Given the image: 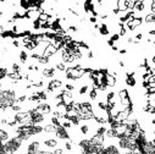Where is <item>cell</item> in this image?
<instances>
[{
	"label": "cell",
	"mask_w": 155,
	"mask_h": 154,
	"mask_svg": "<svg viewBox=\"0 0 155 154\" xmlns=\"http://www.w3.org/2000/svg\"><path fill=\"white\" fill-rule=\"evenodd\" d=\"M5 147H6V150H8V154H16L18 152H21L22 147H23V141L17 137V136H14L11 137L8 142L4 143Z\"/></svg>",
	"instance_id": "obj_1"
},
{
	"label": "cell",
	"mask_w": 155,
	"mask_h": 154,
	"mask_svg": "<svg viewBox=\"0 0 155 154\" xmlns=\"http://www.w3.org/2000/svg\"><path fill=\"white\" fill-rule=\"evenodd\" d=\"M89 20H91V22H92V23H97V21H98V20H97V17H95V16H92V17H91V18H89Z\"/></svg>",
	"instance_id": "obj_20"
},
{
	"label": "cell",
	"mask_w": 155,
	"mask_h": 154,
	"mask_svg": "<svg viewBox=\"0 0 155 154\" xmlns=\"http://www.w3.org/2000/svg\"><path fill=\"white\" fill-rule=\"evenodd\" d=\"M16 154H26V153H22V152H18V153H16Z\"/></svg>",
	"instance_id": "obj_28"
},
{
	"label": "cell",
	"mask_w": 155,
	"mask_h": 154,
	"mask_svg": "<svg viewBox=\"0 0 155 154\" xmlns=\"http://www.w3.org/2000/svg\"><path fill=\"white\" fill-rule=\"evenodd\" d=\"M117 9H119V11H122V12L127 11L128 10V8H127V0H119V2H117Z\"/></svg>",
	"instance_id": "obj_13"
},
{
	"label": "cell",
	"mask_w": 155,
	"mask_h": 154,
	"mask_svg": "<svg viewBox=\"0 0 155 154\" xmlns=\"http://www.w3.org/2000/svg\"><path fill=\"white\" fill-rule=\"evenodd\" d=\"M56 70H58V71H60V72H66L67 66H66V64H65L64 61H60V62H58V64H56Z\"/></svg>",
	"instance_id": "obj_17"
},
{
	"label": "cell",
	"mask_w": 155,
	"mask_h": 154,
	"mask_svg": "<svg viewBox=\"0 0 155 154\" xmlns=\"http://www.w3.org/2000/svg\"><path fill=\"white\" fill-rule=\"evenodd\" d=\"M137 83L136 79H134V76H127V79H126V85L130 86V87H134Z\"/></svg>",
	"instance_id": "obj_15"
},
{
	"label": "cell",
	"mask_w": 155,
	"mask_h": 154,
	"mask_svg": "<svg viewBox=\"0 0 155 154\" xmlns=\"http://www.w3.org/2000/svg\"><path fill=\"white\" fill-rule=\"evenodd\" d=\"M56 129H58V126H55V125H53V124L49 122V124H47L44 126V132L45 133H53V135H55Z\"/></svg>",
	"instance_id": "obj_12"
},
{
	"label": "cell",
	"mask_w": 155,
	"mask_h": 154,
	"mask_svg": "<svg viewBox=\"0 0 155 154\" xmlns=\"http://www.w3.org/2000/svg\"><path fill=\"white\" fill-rule=\"evenodd\" d=\"M35 154H43V152L41 150V152H38V153H35Z\"/></svg>",
	"instance_id": "obj_27"
},
{
	"label": "cell",
	"mask_w": 155,
	"mask_h": 154,
	"mask_svg": "<svg viewBox=\"0 0 155 154\" xmlns=\"http://www.w3.org/2000/svg\"><path fill=\"white\" fill-rule=\"evenodd\" d=\"M62 99H64V104L67 106V105H71V104H73V94H72V92H68V91H66V89H64L62 91Z\"/></svg>",
	"instance_id": "obj_6"
},
{
	"label": "cell",
	"mask_w": 155,
	"mask_h": 154,
	"mask_svg": "<svg viewBox=\"0 0 155 154\" xmlns=\"http://www.w3.org/2000/svg\"><path fill=\"white\" fill-rule=\"evenodd\" d=\"M37 110H39L41 112H43L44 115H49V114H51V106H50V104H48L47 102H41L39 104H38V106H37Z\"/></svg>",
	"instance_id": "obj_5"
},
{
	"label": "cell",
	"mask_w": 155,
	"mask_h": 154,
	"mask_svg": "<svg viewBox=\"0 0 155 154\" xmlns=\"http://www.w3.org/2000/svg\"><path fill=\"white\" fill-rule=\"evenodd\" d=\"M18 59H20V62L21 64H26L28 61V59H29V55H28L27 50H21L18 53Z\"/></svg>",
	"instance_id": "obj_11"
},
{
	"label": "cell",
	"mask_w": 155,
	"mask_h": 154,
	"mask_svg": "<svg viewBox=\"0 0 155 154\" xmlns=\"http://www.w3.org/2000/svg\"><path fill=\"white\" fill-rule=\"evenodd\" d=\"M122 154H132V152H122Z\"/></svg>",
	"instance_id": "obj_26"
},
{
	"label": "cell",
	"mask_w": 155,
	"mask_h": 154,
	"mask_svg": "<svg viewBox=\"0 0 155 154\" xmlns=\"http://www.w3.org/2000/svg\"><path fill=\"white\" fill-rule=\"evenodd\" d=\"M29 116H31V119H32L34 125H42L47 119L45 118L47 115H44L43 112H41L39 110H37V109H33V110L29 111Z\"/></svg>",
	"instance_id": "obj_3"
},
{
	"label": "cell",
	"mask_w": 155,
	"mask_h": 154,
	"mask_svg": "<svg viewBox=\"0 0 155 154\" xmlns=\"http://www.w3.org/2000/svg\"><path fill=\"white\" fill-rule=\"evenodd\" d=\"M149 34H150V35H155V29H151V31H149Z\"/></svg>",
	"instance_id": "obj_22"
},
{
	"label": "cell",
	"mask_w": 155,
	"mask_h": 154,
	"mask_svg": "<svg viewBox=\"0 0 155 154\" xmlns=\"http://www.w3.org/2000/svg\"><path fill=\"white\" fill-rule=\"evenodd\" d=\"M119 65H120L121 67H124V66H125V62H124V61H120V62H119Z\"/></svg>",
	"instance_id": "obj_24"
},
{
	"label": "cell",
	"mask_w": 155,
	"mask_h": 154,
	"mask_svg": "<svg viewBox=\"0 0 155 154\" xmlns=\"http://www.w3.org/2000/svg\"><path fill=\"white\" fill-rule=\"evenodd\" d=\"M149 114L155 115V105H153V108H151V110H150V112H149Z\"/></svg>",
	"instance_id": "obj_21"
},
{
	"label": "cell",
	"mask_w": 155,
	"mask_h": 154,
	"mask_svg": "<svg viewBox=\"0 0 155 154\" xmlns=\"http://www.w3.org/2000/svg\"><path fill=\"white\" fill-rule=\"evenodd\" d=\"M41 150H42V141H38V139L29 141L21 149V152L22 153H26V154H35V153L41 152Z\"/></svg>",
	"instance_id": "obj_2"
},
{
	"label": "cell",
	"mask_w": 155,
	"mask_h": 154,
	"mask_svg": "<svg viewBox=\"0 0 155 154\" xmlns=\"http://www.w3.org/2000/svg\"><path fill=\"white\" fill-rule=\"evenodd\" d=\"M151 61H153V64H155V55L151 58Z\"/></svg>",
	"instance_id": "obj_25"
},
{
	"label": "cell",
	"mask_w": 155,
	"mask_h": 154,
	"mask_svg": "<svg viewBox=\"0 0 155 154\" xmlns=\"http://www.w3.org/2000/svg\"><path fill=\"white\" fill-rule=\"evenodd\" d=\"M120 54H126V49H121L120 50Z\"/></svg>",
	"instance_id": "obj_23"
},
{
	"label": "cell",
	"mask_w": 155,
	"mask_h": 154,
	"mask_svg": "<svg viewBox=\"0 0 155 154\" xmlns=\"http://www.w3.org/2000/svg\"><path fill=\"white\" fill-rule=\"evenodd\" d=\"M99 33H100L101 35H107V34L110 33L107 25H105V23H101V25H99Z\"/></svg>",
	"instance_id": "obj_14"
},
{
	"label": "cell",
	"mask_w": 155,
	"mask_h": 154,
	"mask_svg": "<svg viewBox=\"0 0 155 154\" xmlns=\"http://www.w3.org/2000/svg\"><path fill=\"white\" fill-rule=\"evenodd\" d=\"M117 95H119V99H125V98H128V92L126 89H121Z\"/></svg>",
	"instance_id": "obj_18"
},
{
	"label": "cell",
	"mask_w": 155,
	"mask_h": 154,
	"mask_svg": "<svg viewBox=\"0 0 155 154\" xmlns=\"http://www.w3.org/2000/svg\"><path fill=\"white\" fill-rule=\"evenodd\" d=\"M58 52H59V50L55 48V45H54V44H49V45L47 47V49L44 50V54H43V56H45V58H50V56L55 55Z\"/></svg>",
	"instance_id": "obj_10"
},
{
	"label": "cell",
	"mask_w": 155,
	"mask_h": 154,
	"mask_svg": "<svg viewBox=\"0 0 155 154\" xmlns=\"http://www.w3.org/2000/svg\"><path fill=\"white\" fill-rule=\"evenodd\" d=\"M104 85L106 87H114L116 85V79L112 76V75H109V73H105V77H104Z\"/></svg>",
	"instance_id": "obj_8"
},
{
	"label": "cell",
	"mask_w": 155,
	"mask_h": 154,
	"mask_svg": "<svg viewBox=\"0 0 155 154\" xmlns=\"http://www.w3.org/2000/svg\"><path fill=\"white\" fill-rule=\"evenodd\" d=\"M65 89L68 91V92H72V91L76 89V86H73L72 83H66V85H65Z\"/></svg>",
	"instance_id": "obj_19"
},
{
	"label": "cell",
	"mask_w": 155,
	"mask_h": 154,
	"mask_svg": "<svg viewBox=\"0 0 155 154\" xmlns=\"http://www.w3.org/2000/svg\"><path fill=\"white\" fill-rule=\"evenodd\" d=\"M142 22H143V20L142 18H133L132 21H128V22H126V25H127V27H128V29H131V31H134L138 26H140L142 25Z\"/></svg>",
	"instance_id": "obj_9"
},
{
	"label": "cell",
	"mask_w": 155,
	"mask_h": 154,
	"mask_svg": "<svg viewBox=\"0 0 155 154\" xmlns=\"http://www.w3.org/2000/svg\"><path fill=\"white\" fill-rule=\"evenodd\" d=\"M144 21H145V23H148V25L155 23V15H153V14H147L145 17H144Z\"/></svg>",
	"instance_id": "obj_16"
},
{
	"label": "cell",
	"mask_w": 155,
	"mask_h": 154,
	"mask_svg": "<svg viewBox=\"0 0 155 154\" xmlns=\"http://www.w3.org/2000/svg\"><path fill=\"white\" fill-rule=\"evenodd\" d=\"M55 75H56V67H53V66L45 67L42 71V76L44 77V79H53Z\"/></svg>",
	"instance_id": "obj_7"
},
{
	"label": "cell",
	"mask_w": 155,
	"mask_h": 154,
	"mask_svg": "<svg viewBox=\"0 0 155 154\" xmlns=\"http://www.w3.org/2000/svg\"><path fill=\"white\" fill-rule=\"evenodd\" d=\"M56 138H59L60 141H68L70 139V133L68 130H66L64 126H58L56 132H55Z\"/></svg>",
	"instance_id": "obj_4"
}]
</instances>
